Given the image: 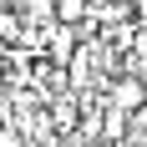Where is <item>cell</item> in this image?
Returning <instances> with one entry per match:
<instances>
[{"instance_id": "5b68a950", "label": "cell", "mask_w": 147, "mask_h": 147, "mask_svg": "<svg viewBox=\"0 0 147 147\" xmlns=\"http://www.w3.org/2000/svg\"><path fill=\"white\" fill-rule=\"evenodd\" d=\"M0 41H20V15L10 5H0Z\"/></svg>"}, {"instance_id": "6da1fadb", "label": "cell", "mask_w": 147, "mask_h": 147, "mask_svg": "<svg viewBox=\"0 0 147 147\" xmlns=\"http://www.w3.org/2000/svg\"><path fill=\"white\" fill-rule=\"evenodd\" d=\"M107 102H112V107H122V112H142V107H147V81H142L137 71L117 76V81L107 86Z\"/></svg>"}, {"instance_id": "7a4b0ae2", "label": "cell", "mask_w": 147, "mask_h": 147, "mask_svg": "<svg viewBox=\"0 0 147 147\" xmlns=\"http://www.w3.org/2000/svg\"><path fill=\"white\" fill-rule=\"evenodd\" d=\"M127 132H132V112L102 102V142H127Z\"/></svg>"}, {"instance_id": "277c9868", "label": "cell", "mask_w": 147, "mask_h": 147, "mask_svg": "<svg viewBox=\"0 0 147 147\" xmlns=\"http://www.w3.org/2000/svg\"><path fill=\"white\" fill-rule=\"evenodd\" d=\"M56 20L61 26H81L86 20V0H56Z\"/></svg>"}, {"instance_id": "3957f363", "label": "cell", "mask_w": 147, "mask_h": 147, "mask_svg": "<svg viewBox=\"0 0 147 147\" xmlns=\"http://www.w3.org/2000/svg\"><path fill=\"white\" fill-rule=\"evenodd\" d=\"M51 122H56L61 132L76 127V102H71V96H56V102H51Z\"/></svg>"}, {"instance_id": "8992f818", "label": "cell", "mask_w": 147, "mask_h": 147, "mask_svg": "<svg viewBox=\"0 0 147 147\" xmlns=\"http://www.w3.org/2000/svg\"><path fill=\"white\" fill-rule=\"evenodd\" d=\"M0 147H26V137L15 132V127H0Z\"/></svg>"}, {"instance_id": "52a82bcc", "label": "cell", "mask_w": 147, "mask_h": 147, "mask_svg": "<svg viewBox=\"0 0 147 147\" xmlns=\"http://www.w3.org/2000/svg\"><path fill=\"white\" fill-rule=\"evenodd\" d=\"M71 147H86V142H81V137H71Z\"/></svg>"}]
</instances>
